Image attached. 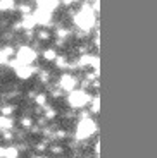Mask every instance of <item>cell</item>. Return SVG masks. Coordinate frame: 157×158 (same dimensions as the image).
<instances>
[{
  "label": "cell",
  "instance_id": "cell-1",
  "mask_svg": "<svg viewBox=\"0 0 157 158\" xmlns=\"http://www.w3.org/2000/svg\"><path fill=\"white\" fill-rule=\"evenodd\" d=\"M16 57L19 64H31L36 59V52L31 47H21V48H17Z\"/></svg>",
  "mask_w": 157,
  "mask_h": 158
},
{
  "label": "cell",
  "instance_id": "cell-2",
  "mask_svg": "<svg viewBox=\"0 0 157 158\" xmlns=\"http://www.w3.org/2000/svg\"><path fill=\"white\" fill-rule=\"evenodd\" d=\"M67 102H69L71 107L78 108V107H83V105L88 102V96H87V93H83V91H73L69 95V98H67Z\"/></svg>",
  "mask_w": 157,
  "mask_h": 158
},
{
  "label": "cell",
  "instance_id": "cell-3",
  "mask_svg": "<svg viewBox=\"0 0 157 158\" xmlns=\"http://www.w3.org/2000/svg\"><path fill=\"white\" fill-rule=\"evenodd\" d=\"M74 86H76V79L73 77V76L66 74V76H62V77H61V88H62V89L71 91Z\"/></svg>",
  "mask_w": 157,
  "mask_h": 158
},
{
  "label": "cell",
  "instance_id": "cell-4",
  "mask_svg": "<svg viewBox=\"0 0 157 158\" xmlns=\"http://www.w3.org/2000/svg\"><path fill=\"white\" fill-rule=\"evenodd\" d=\"M90 131H92L90 120H83V122H79V127H78V138H87V134H90Z\"/></svg>",
  "mask_w": 157,
  "mask_h": 158
},
{
  "label": "cell",
  "instance_id": "cell-5",
  "mask_svg": "<svg viewBox=\"0 0 157 158\" xmlns=\"http://www.w3.org/2000/svg\"><path fill=\"white\" fill-rule=\"evenodd\" d=\"M36 4H38L40 9H45V10H54L59 4V0H36Z\"/></svg>",
  "mask_w": 157,
  "mask_h": 158
},
{
  "label": "cell",
  "instance_id": "cell-6",
  "mask_svg": "<svg viewBox=\"0 0 157 158\" xmlns=\"http://www.w3.org/2000/svg\"><path fill=\"white\" fill-rule=\"evenodd\" d=\"M17 148L16 146H5V148H0V158H9V156H17Z\"/></svg>",
  "mask_w": 157,
  "mask_h": 158
},
{
  "label": "cell",
  "instance_id": "cell-7",
  "mask_svg": "<svg viewBox=\"0 0 157 158\" xmlns=\"http://www.w3.org/2000/svg\"><path fill=\"white\" fill-rule=\"evenodd\" d=\"M14 122L9 115H0V131H7V129H12Z\"/></svg>",
  "mask_w": 157,
  "mask_h": 158
},
{
  "label": "cell",
  "instance_id": "cell-8",
  "mask_svg": "<svg viewBox=\"0 0 157 158\" xmlns=\"http://www.w3.org/2000/svg\"><path fill=\"white\" fill-rule=\"evenodd\" d=\"M43 59L47 60V62L57 59V52H55V48H47V50L43 52Z\"/></svg>",
  "mask_w": 157,
  "mask_h": 158
},
{
  "label": "cell",
  "instance_id": "cell-9",
  "mask_svg": "<svg viewBox=\"0 0 157 158\" xmlns=\"http://www.w3.org/2000/svg\"><path fill=\"white\" fill-rule=\"evenodd\" d=\"M14 9V0H0V10H12Z\"/></svg>",
  "mask_w": 157,
  "mask_h": 158
},
{
  "label": "cell",
  "instance_id": "cell-10",
  "mask_svg": "<svg viewBox=\"0 0 157 158\" xmlns=\"http://www.w3.org/2000/svg\"><path fill=\"white\" fill-rule=\"evenodd\" d=\"M14 110H16V107H14V105H4V107L0 108V112H2V115H11Z\"/></svg>",
  "mask_w": 157,
  "mask_h": 158
},
{
  "label": "cell",
  "instance_id": "cell-11",
  "mask_svg": "<svg viewBox=\"0 0 157 158\" xmlns=\"http://www.w3.org/2000/svg\"><path fill=\"white\" fill-rule=\"evenodd\" d=\"M55 64H57V69H66L67 67V62H66L64 57H57V59H55Z\"/></svg>",
  "mask_w": 157,
  "mask_h": 158
},
{
  "label": "cell",
  "instance_id": "cell-12",
  "mask_svg": "<svg viewBox=\"0 0 157 158\" xmlns=\"http://www.w3.org/2000/svg\"><path fill=\"white\" fill-rule=\"evenodd\" d=\"M21 126L26 127V129H29V127H33V120L29 117H23L21 118Z\"/></svg>",
  "mask_w": 157,
  "mask_h": 158
},
{
  "label": "cell",
  "instance_id": "cell-13",
  "mask_svg": "<svg viewBox=\"0 0 157 158\" xmlns=\"http://www.w3.org/2000/svg\"><path fill=\"white\" fill-rule=\"evenodd\" d=\"M19 12L23 16H28V14H31V7L28 4H23V5H19Z\"/></svg>",
  "mask_w": 157,
  "mask_h": 158
},
{
  "label": "cell",
  "instance_id": "cell-14",
  "mask_svg": "<svg viewBox=\"0 0 157 158\" xmlns=\"http://www.w3.org/2000/svg\"><path fill=\"white\" fill-rule=\"evenodd\" d=\"M36 38H40L42 41H47V40H50V33L48 31H38L36 33Z\"/></svg>",
  "mask_w": 157,
  "mask_h": 158
},
{
  "label": "cell",
  "instance_id": "cell-15",
  "mask_svg": "<svg viewBox=\"0 0 157 158\" xmlns=\"http://www.w3.org/2000/svg\"><path fill=\"white\" fill-rule=\"evenodd\" d=\"M35 100H36V105H40V107H43V105H45V102H47V96H45V95H38Z\"/></svg>",
  "mask_w": 157,
  "mask_h": 158
},
{
  "label": "cell",
  "instance_id": "cell-16",
  "mask_svg": "<svg viewBox=\"0 0 157 158\" xmlns=\"http://www.w3.org/2000/svg\"><path fill=\"white\" fill-rule=\"evenodd\" d=\"M7 59H9L7 52H5V50H0V65H2V64H7Z\"/></svg>",
  "mask_w": 157,
  "mask_h": 158
},
{
  "label": "cell",
  "instance_id": "cell-17",
  "mask_svg": "<svg viewBox=\"0 0 157 158\" xmlns=\"http://www.w3.org/2000/svg\"><path fill=\"white\" fill-rule=\"evenodd\" d=\"M61 95H62V91H61V89L52 91V96H54V98H61Z\"/></svg>",
  "mask_w": 157,
  "mask_h": 158
},
{
  "label": "cell",
  "instance_id": "cell-18",
  "mask_svg": "<svg viewBox=\"0 0 157 158\" xmlns=\"http://www.w3.org/2000/svg\"><path fill=\"white\" fill-rule=\"evenodd\" d=\"M50 151H52V153H61L62 148H61V146H50Z\"/></svg>",
  "mask_w": 157,
  "mask_h": 158
},
{
  "label": "cell",
  "instance_id": "cell-19",
  "mask_svg": "<svg viewBox=\"0 0 157 158\" xmlns=\"http://www.w3.org/2000/svg\"><path fill=\"white\" fill-rule=\"evenodd\" d=\"M36 150H38V151H43V150H45V144H42V143H40V144H36Z\"/></svg>",
  "mask_w": 157,
  "mask_h": 158
}]
</instances>
